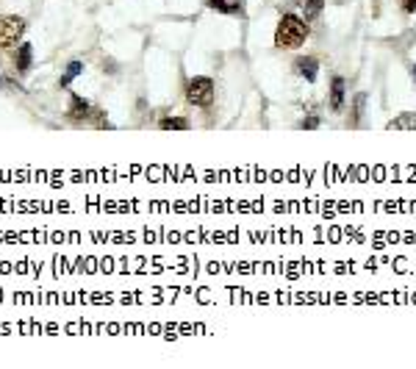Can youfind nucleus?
Instances as JSON below:
<instances>
[{
  "label": "nucleus",
  "mask_w": 416,
  "mask_h": 369,
  "mask_svg": "<svg viewBox=\"0 0 416 369\" xmlns=\"http://www.w3.org/2000/svg\"><path fill=\"white\" fill-rule=\"evenodd\" d=\"M308 39V25L305 19H300L297 14H283L278 19V28H275V45L278 47H286V50H294V47H303Z\"/></svg>",
  "instance_id": "obj_1"
},
{
  "label": "nucleus",
  "mask_w": 416,
  "mask_h": 369,
  "mask_svg": "<svg viewBox=\"0 0 416 369\" xmlns=\"http://www.w3.org/2000/svg\"><path fill=\"white\" fill-rule=\"evenodd\" d=\"M186 100H189L192 106L208 109V106L214 103V81L206 78V75L189 78V81H186Z\"/></svg>",
  "instance_id": "obj_2"
},
{
  "label": "nucleus",
  "mask_w": 416,
  "mask_h": 369,
  "mask_svg": "<svg viewBox=\"0 0 416 369\" xmlns=\"http://www.w3.org/2000/svg\"><path fill=\"white\" fill-rule=\"evenodd\" d=\"M25 33V19L17 14L0 17V47H14Z\"/></svg>",
  "instance_id": "obj_3"
},
{
  "label": "nucleus",
  "mask_w": 416,
  "mask_h": 369,
  "mask_svg": "<svg viewBox=\"0 0 416 369\" xmlns=\"http://www.w3.org/2000/svg\"><path fill=\"white\" fill-rule=\"evenodd\" d=\"M294 72H297L303 81L314 84L317 75H319V58H317V56H300V58L294 61Z\"/></svg>",
  "instance_id": "obj_4"
},
{
  "label": "nucleus",
  "mask_w": 416,
  "mask_h": 369,
  "mask_svg": "<svg viewBox=\"0 0 416 369\" xmlns=\"http://www.w3.org/2000/svg\"><path fill=\"white\" fill-rule=\"evenodd\" d=\"M89 114H92V106H89V100H83L81 95H72V97H70V111H67V120H72V123H83V120H89Z\"/></svg>",
  "instance_id": "obj_5"
},
{
  "label": "nucleus",
  "mask_w": 416,
  "mask_h": 369,
  "mask_svg": "<svg viewBox=\"0 0 416 369\" xmlns=\"http://www.w3.org/2000/svg\"><path fill=\"white\" fill-rule=\"evenodd\" d=\"M344 78L342 75H336L333 81H330V109L333 111H342L344 109Z\"/></svg>",
  "instance_id": "obj_6"
},
{
  "label": "nucleus",
  "mask_w": 416,
  "mask_h": 369,
  "mask_svg": "<svg viewBox=\"0 0 416 369\" xmlns=\"http://www.w3.org/2000/svg\"><path fill=\"white\" fill-rule=\"evenodd\" d=\"M208 8L219 11V14H241L244 11V6L236 0H208Z\"/></svg>",
  "instance_id": "obj_7"
},
{
  "label": "nucleus",
  "mask_w": 416,
  "mask_h": 369,
  "mask_svg": "<svg viewBox=\"0 0 416 369\" xmlns=\"http://www.w3.org/2000/svg\"><path fill=\"white\" fill-rule=\"evenodd\" d=\"M31 56H33V47L31 45H19V50L14 53V67L17 72H25L31 67Z\"/></svg>",
  "instance_id": "obj_8"
},
{
  "label": "nucleus",
  "mask_w": 416,
  "mask_h": 369,
  "mask_svg": "<svg viewBox=\"0 0 416 369\" xmlns=\"http://www.w3.org/2000/svg\"><path fill=\"white\" fill-rule=\"evenodd\" d=\"M389 131H416V114H400L389 123Z\"/></svg>",
  "instance_id": "obj_9"
},
{
  "label": "nucleus",
  "mask_w": 416,
  "mask_h": 369,
  "mask_svg": "<svg viewBox=\"0 0 416 369\" xmlns=\"http://www.w3.org/2000/svg\"><path fill=\"white\" fill-rule=\"evenodd\" d=\"M294 6L311 19V17H317L319 11H322V6H325V0H294Z\"/></svg>",
  "instance_id": "obj_10"
},
{
  "label": "nucleus",
  "mask_w": 416,
  "mask_h": 369,
  "mask_svg": "<svg viewBox=\"0 0 416 369\" xmlns=\"http://www.w3.org/2000/svg\"><path fill=\"white\" fill-rule=\"evenodd\" d=\"M159 128H161V131H173V128H175V131H186V128H189V120H184V117H164V120L159 123Z\"/></svg>",
  "instance_id": "obj_11"
},
{
  "label": "nucleus",
  "mask_w": 416,
  "mask_h": 369,
  "mask_svg": "<svg viewBox=\"0 0 416 369\" xmlns=\"http://www.w3.org/2000/svg\"><path fill=\"white\" fill-rule=\"evenodd\" d=\"M81 72H83V64H81V61H72V64L67 67V72L61 75V81H58V86H70V81H72L75 75H81Z\"/></svg>",
  "instance_id": "obj_12"
},
{
  "label": "nucleus",
  "mask_w": 416,
  "mask_h": 369,
  "mask_svg": "<svg viewBox=\"0 0 416 369\" xmlns=\"http://www.w3.org/2000/svg\"><path fill=\"white\" fill-rule=\"evenodd\" d=\"M300 128H308V131H314V128H319V117H317V114H311V117H305V120L300 123Z\"/></svg>",
  "instance_id": "obj_13"
},
{
  "label": "nucleus",
  "mask_w": 416,
  "mask_h": 369,
  "mask_svg": "<svg viewBox=\"0 0 416 369\" xmlns=\"http://www.w3.org/2000/svg\"><path fill=\"white\" fill-rule=\"evenodd\" d=\"M400 8H403L406 14H414V11H416V0H400Z\"/></svg>",
  "instance_id": "obj_14"
},
{
  "label": "nucleus",
  "mask_w": 416,
  "mask_h": 369,
  "mask_svg": "<svg viewBox=\"0 0 416 369\" xmlns=\"http://www.w3.org/2000/svg\"><path fill=\"white\" fill-rule=\"evenodd\" d=\"M411 75H414V81H416V67H411Z\"/></svg>",
  "instance_id": "obj_15"
},
{
  "label": "nucleus",
  "mask_w": 416,
  "mask_h": 369,
  "mask_svg": "<svg viewBox=\"0 0 416 369\" xmlns=\"http://www.w3.org/2000/svg\"><path fill=\"white\" fill-rule=\"evenodd\" d=\"M336 3H347V0H336Z\"/></svg>",
  "instance_id": "obj_16"
}]
</instances>
